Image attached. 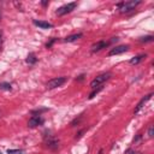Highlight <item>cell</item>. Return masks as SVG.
<instances>
[{
    "instance_id": "1",
    "label": "cell",
    "mask_w": 154,
    "mask_h": 154,
    "mask_svg": "<svg viewBox=\"0 0 154 154\" xmlns=\"http://www.w3.org/2000/svg\"><path fill=\"white\" fill-rule=\"evenodd\" d=\"M140 4H141V1H125V2L118 4L117 6H118L120 13H128V12L135 10Z\"/></svg>"
},
{
    "instance_id": "2",
    "label": "cell",
    "mask_w": 154,
    "mask_h": 154,
    "mask_svg": "<svg viewBox=\"0 0 154 154\" xmlns=\"http://www.w3.org/2000/svg\"><path fill=\"white\" fill-rule=\"evenodd\" d=\"M109 77H111V73H109V72H105V73H101V75L96 76V77L90 82L91 89H95V88H97V87H100V85H103V83H105L106 81H108Z\"/></svg>"
},
{
    "instance_id": "3",
    "label": "cell",
    "mask_w": 154,
    "mask_h": 154,
    "mask_svg": "<svg viewBox=\"0 0 154 154\" xmlns=\"http://www.w3.org/2000/svg\"><path fill=\"white\" fill-rule=\"evenodd\" d=\"M76 6H77V2H69V4H66V5L61 6V7H59V8L57 10V14H58V16H64V14H66V13H70V12H72V11L76 8Z\"/></svg>"
},
{
    "instance_id": "4",
    "label": "cell",
    "mask_w": 154,
    "mask_h": 154,
    "mask_svg": "<svg viewBox=\"0 0 154 154\" xmlns=\"http://www.w3.org/2000/svg\"><path fill=\"white\" fill-rule=\"evenodd\" d=\"M65 82H66V77H55V78H52L51 81L47 82V88L48 89H54V88L61 87Z\"/></svg>"
},
{
    "instance_id": "5",
    "label": "cell",
    "mask_w": 154,
    "mask_h": 154,
    "mask_svg": "<svg viewBox=\"0 0 154 154\" xmlns=\"http://www.w3.org/2000/svg\"><path fill=\"white\" fill-rule=\"evenodd\" d=\"M126 51H129V46L128 45H120V46H116V47H113L109 52H108V55L111 57V55H117V54H122V53H124V52H126Z\"/></svg>"
},
{
    "instance_id": "6",
    "label": "cell",
    "mask_w": 154,
    "mask_h": 154,
    "mask_svg": "<svg viewBox=\"0 0 154 154\" xmlns=\"http://www.w3.org/2000/svg\"><path fill=\"white\" fill-rule=\"evenodd\" d=\"M42 123H43V119L40 116H32L28 122V126L29 128H36V126L41 125Z\"/></svg>"
},
{
    "instance_id": "7",
    "label": "cell",
    "mask_w": 154,
    "mask_h": 154,
    "mask_svg": "<svg viewBox=\"0 0 154 154\" xmlns=\"http://www.w3.org/2000/svg\"><path fill=\"white\" fill-rule=\"evenodd\" d=\"M108 43H109V42H106V41H97V42H95V43L91 46L90 51H91L93 53H95V52H99V51H101V49L106 48V47L108 46Z\"/></svg>"
},
{
    "instance_id": "8",
    "label": "cell",
    "mask_w": 154,
    "mask_h": 154,
    "mask_svg": "<svg viewBox=\"0 0 154 154\" xmlns=\"http://www.w3.org/2000/svg\"><path fill=\"white\" fill-rule=\"evenodd\" d=\"M153 96V93H150V94H148V95H146L144 97H142L141 100H140V102L137 103V106H136V108H135V111H134V113H138L140 111H141V108L147 103V101L148 100H150V97Z\"/></svg>"
},
{
    "instance_id": "9",
    "label": "cell",
    "mask_w": 154,
    "mask_h": 154,
    "mask_svg": "<svg viewBox=\"0 0 154 154\" xmlns=\"http://www.w3.org/2000/svg\"><path fill=\"white\" fill-rule=\"evenodd\" d=\"M46 146L51 149H57L59 147V141L53 137V136H49L48 138H46Z\"/></svg>"
},
{
    "instance_id": "10",
    "label": "cell",
    "mask_w": 154,
    "mask_h": 154,
    "mask_svg": "<svg viewBox=\"0 0 154 154\" xmlns=\"http://www.w3.org/2000/svg\"><path fill=\"white\" fill-rule=\"evenodd\" d=\"M32 23H34L36 26L41 28V29H49V28H53V24H51V23H48V22H45V20H37V19H34Z\"/></svg>"
},
{
    "instance_id": "11",
    "label": "cell",
    "mask_w": 154,
    "mask_h": 154,
    "mask_svg": "<svg viewBox=\"0 0 154 154\" xmlns=\"http://www.w3.org/2000/svg\"><path fill=\"white\" fill-rule=\"evenodd\" d=\"M83 36V34L82 32H77V34H72V35H69V36H66L65 37V42H73V41H76V40H78V38H81Z\"/></svg>"
},
{
    "instance_id": "12",
    "label": "cell",
    "mask_w": 154,
    "mask_h": 154,
    "mask_svg": "<svg viewBox=\"0 0 154 154\" xmlns=\"http://www.w3.org/2000/svg\"><path fill=\"white\" fill-rule=\"evenodd\" d=\"M143 58H146V54L136 55V57H134L132 59H130V64H131V65H136V64H138L140 61H142V60H143Z\"/></svg>"
},
{
    "instance_id": "13",
    "label": "cell",
    "mask_w": 154,
    "mask_h": 154,
    "mask_svg": "<svg viewBox=\"0 0 154 154\" xmlns=\"http://www.w3.org/2000/svg\"><path fill=\"white\" fill-rule=\"evenodd\" d=\"M36 61H37L36 55H35L34 53H29L28 57H26V63H28V64H35Z\"/></svg>"
},
{
    "instance_id": "14",
    "label": "cell",
    "mask_w": 154,
    "mask_h": 154,
    "mask_svg": "<svg viewBox=\"0 0 154 154\" xmlns=\"http://www.w3.org/2000/svg\"><path fill=\"white\" fill-rule=\"evenodd\" d=\"M102 89H103V85H100V87H97V88H95V89H93V91H91V93L89 94V96H88V99H93V97H94V96H95V95H96V94H97L99 91H101Z\"/></svg>"
},
{
    "instance_id": "15",
    "label": "cell",
    "mask_w": 154,
    "mask_h": 154,
    "mask_svg": "<svg viewBox=\"0 0 154 154\" xmlns=\"http://www.w3.org/2000/svg\"><path fill=\"white\" fill-rule=\"evenodd\" d=\"M11 89H12V87L10 83H7V82L0 83V90H11Z\"/></svg>"
},
{
    "instance_id": "16",
    "label": "cell",
    "mask_w": 154,
    "mask_h": 154,
    "mask_svg": "<svg viewBox=\"0 0 154 154\" xmlns=\"http://www.w3.org/2000/svg\"><path fill=\"white\" fill-rule=\"evenodd\" d=\"M153 36L152 35H149V36H144V37H141L140 38V42H152L153 41Z\"/></svg>"
},
{
    "instance_id": "17",
    "label": "cell",
    "mask_w": 154,
    "mask_h": 154,
    "mask_svg": "<svg viewBox=\"0 0 154 154\" xmlns=\"http://www.w3.org/2000/svg\"><path fill=\"white\" fill-rule=\"evenodd\" d=\"M7 154H23V150H20V149H8Z\"/></svg>"
},
{
    "instance_id": "18",
    "label": "cell",
    "mask_w": 154,
    "mask_h": 154,
    "mask_svg": "<svg viewBox=\"0 0 154 154\" xmlns=\"http://www.w3.org/2000/svg\"><path fill=\"white\" fill-rule=\"evenodd\" d=\"M47 111V108H41V109H36V111H32L31 113L34 114V116H40L42 112H46Z\"/></svg>"
},
{
    "instance_id": "19",
    "label": "cell",
    "mask_w": 154,
    "mask_h": 154,
    "mask_svg": "<svg viewBox=\"0 0 154 154\" xmlns=\"http://www.w3.org/2000/svg\"><path fill=\"white\" fill-rule=\"evenodd\" d=\"M55 40H57V38H54V37H53L49 42H47V43H46V47H47V48H51V47H52V45L55 42Z\"/></svg>"
},
{
    "instance_id": "20",
    "label": "cell",
    "mask_w": 154,
    "mask_h": 154,
    "mask_svg": "<svg viewBox=\"0 0 154 154\" xmlns=\"http://www.w3.org/2000/svg\"><path fill=\"white\" fill-rule=\"evenodd\" d=\"M148 136L149 137H153V125H150L148 128Z\"/></svg>"
},
{
    "instance_id": "21",
    "label": "cell",
    "mask_w": 154,
    "mask_h": 154,
    "mask_svg": "<svg viewBox=\"0 0 154 154\" xmlns=\"http://www.w3.org/2000/svg\"><path fill=\"white\" fill-rule=\"evenodd\" d=\"M2 41H4V34H2V30H0V49L2 47Z\"/></svg>"
},
{
    "instance_id": "22",
    "label": "cell",
    "mask_w": 154,
    "mask_h": 154,
    "mask_svg": "<svg viewBox=\"0 0 154 154\" xmlns=\"http://www.w3.org/2000/svg\"><path fill=\"white\" fill-rule=\"evenodd\" d=\"M126 154H138V153L135 152L134 149H128V150H126Z\"/></svg>"
},
{
    "instance_id": "23",
    "label": "cell",
    "mask_w": 154,
    "mask_h": 154,
    "mask_svg": "<svg viewBox=\"0 0 154 154\" xmlns=\"http://www.w3.org/2000/svg\"><path fill=\"white\" fill-rule=\"evenodd\" d=\"M41 4H42L43 6H47V5H49V2H48V1H42Z\"/></svg>"
},
{
    "instance_id": "24",
    "label": "cell",
    "mask_w": 154,
    "mask_h": 154,
    "mask_svg": "<svg viewBox=\"0 0 154 154\" xmlns=\"http://www.w3.org/2000/svg\"><path fill=\"white\" fill-rule=\"evenodd\" d=\"M83 77H84V75H81V76H78V78H76V79H78V81H82V79H83Z\"/></svg>"
},
{
    "instance_id": "25",
    "label": "cell",
    "mask_w": 154,
    "mask_h": 154,
    "mask_svg": "<svg viewBox=\"0 0 154 154\" xmlns=\"http://www.w3.org/2000/svg\"><path fill=\"white\" fill-rule=\"evenodd\" d=\"M99 154H102V149H100V152H99Z\"/></svg>"
},
{
    "instance_id": "26",
    "label": "cell",
    "mask_w": 154,
    "mask_h": 154,
    "mask_svg": "<svg viewBox=\"0 0 154 154\" xmlns=\"http://www.w3.org/2000/svg\"><path fill=\"white\" fill-rule=\"evenodd\" d=\"M0 19H1V11H0Z\"/></svg>"
},
{
    "instance_id": "27",
    "label": "cell",
    "mask_w": 154,
    "mask_h": 154,
    "mask_svg": "<svg viewBox=\"0 0 154 154\" xmlns=\"http://www.w3.org/2000/svg\"><path fill=\"white\" fill-rule=\"evenodd\" d=\"M0 154H1V153H0Z\"/></svg>"
}]
</instances>
